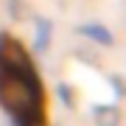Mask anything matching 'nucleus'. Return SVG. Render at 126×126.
<instances>
[{"label": "nucleus", "instance_id": "nucleus-1", "mask_svg": "<svg viewBox=\"0 0 126 126\" xmlns=\"http://www.w3.org/2000/svg\"><path fill=\"white\" fill-rule=\"evenodd\" d=\"M0 104L23 126H48L42 84L14 39H3L0 45Z\"/></svg>", "mask_w": 126, "mask_h": 126}]
</instances>
